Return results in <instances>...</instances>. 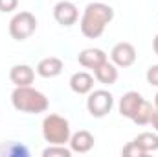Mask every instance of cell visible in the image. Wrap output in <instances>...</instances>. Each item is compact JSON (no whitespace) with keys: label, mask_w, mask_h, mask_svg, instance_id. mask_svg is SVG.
I'll return each instance as SVG.
<instances>
[{"label":"cell","mask_w":158,"mask_h":157,"mask_svg":"<svg viewBox=\"0 0 158 157\" xmlns=\"http://www.w3.org/2000/svg\"><path fill=\"white\" fill-rule=\"evenodd\" d=\"M114 19V9L109 4L103 2H90L81 17V34L88 39H98L103 35L105 28L112 22Z\"/></svg>","instance_id":"6da1fadb"},{"label":"cell","mask_w":158,"mask_h":157,"mask_svg":"<svg viewBox=\"0 0 158 157\" xmlns=\"http://www.w3.org/2000/svg\"><path fill=\"white\" fill-rule=\"evenodd\" d=\"M11 104L17 111L20 113H28V115H39L44 113L50 105L46 94H42L40 91L33 89L31 85L26 87H15V91L11 92Z\"/></svg>","instance_id":"7a4b0ae2"},{"label":"cell","mask_w":158,"mask_h":157,"mask_svg":"<svg viewBox=\"0 0 158 157\" xmlns=\"http://www.w3.org/2000/svg\"><path fill=\"white\" fill-rule=\"evenodd\" d=\"M42 137L48 144H68L72 137L70 122L55 113L46 115L42 120Z\"/></svg>","instance_id":"3957f363"},{"label":"cell","mask_w":158,"mask_h":157,"mask_svg":"<svg viewBox=\"0 0 158 157\" xmlns=\"http://www.w3.org/2000/svg\"><path fill=\"white\" fill-rule=\"evenodd\" d=\"M37 30V19L30 11H19L9 20V35L15 41H26Z\"/></svg>","instance_id":"277c9868"},{"label":"cell","mask_w":158,"mask_h":157,"mask_svg":"<svg viewBox=\"0 0 158 157\" xmlns=\"http://www.w3.org/2000/svg\"><path fill=\"white\" fill-rule=\"evenodd\" d=\"M114 105V96L105 91V89H98V91H90L88 98H86V111L90 113V117L94 118H103L112 111Z\"/></svg>","instance_id":"5b68a950"},{"label":"cell","mask_w":158,"mask_h":157,"mask_svg":"<svg viewBox=\"0 0 158 157\" xmlns=\"http://www.w3.org/2000/svg\"><path fill=\"white\" fill-rule=\"evenodd\" d=\"M136 57H138V54H136L134 44H131L127 41H121L118 44H114L112 50H110V61L119 69L132 67L136 63Z\"/></svg>","instance_id":"8992f818"},{"label":"cell","mask_w":158,"mask_h":157,"mask_svg":"<svg viewBox=\"0 0 158 157\" xmlns=\"http://www.w3.org/2000/svg\"><path fill=\"white\" fill-rule=\"evenodd\" d=\"M53 19L61 24V26H74L79 19V11H77V6L72 2V0H61L55 4L53 7Z\"/></svg>","instance_id":"52a82bcc"},{"label":"cell","mask_w":158,"mask_h":157,"mask_svg":"<svg viewBox=\"0 0 158 157\" xmlns=\"http://www.w3.org/2000/svg\"><path fill=\"white\" fill-rule=\"evenodd\" d=\"M143 100H145V98H143L138 91H129V92H125V94L119 98V115L132 120V117L136 115V111H138V107L142 105Z\"/></svg>","instance_id":"ba28073f"},{"label":"cell","mask_w":158,"mask_h":157,"mask_svg":"<svg viewBox=\"0 0 158 157\" xmlns=\"http://www.w3.org/2000/svg\"><path fill=\"white\" fill-rule=\"evenodd\" d=\"M109 57H107V54L101 50V48H85V50H81L77 56V61L81 67H85V69H90V70H94V69H98L103 61H107Z\"/></svg>","instance_id":"9c48e42d"},{"label":"cell","mask_w":158,"mask_h":157,"mask_svg":"<svg viewBox=\"0 0 158 157\" xmlns=\"http://www.w3.org/2000/svg\"><path fill=\"white\" fill-rule=\"evenodd\" d=\"M64 69V63L63 59L55 57V56H50V57H44L37 63V74L40 78H57Z\"/></svg>","instance_id":"30bf717a"},{"label":"cell","mask_w":158,"mask_h":157,"mask_svg":"<svg viewBox=\"0 0 158 157\" xmlns=\"http://www.w3.org/2000/svg\"><path fill=\"white\" fill-rule=\"evenodd\" d=\"M94 142H96L94 135L90 131H86V129H79L76 133H72V137L68 141L72 152H76V154H86V152H90L94 148Z\"/></svg>","instance_id":"8fae6325"},{"label":"cell","mask_w":158,"mask_h":157,"mask_svg":"<svg viewBox=\"0 0 158 157\" xmlns=\"http://www.w3.org/2000/svg\"><path fill=\"white\" fill-rule=\"evenodd\" d=\"M9 79L15 87H26L31 85L35 79V70L30 65H15L9 70Z\"/></svg>","instance_id":"7c38bea8"},{"label":"cell","mask_w":158,"mask_h":157,"mask_svg":"<svg viewBox=\"0 0 158 157\" xmlns=\"http://www.w3.org/2000/svg\"><path fill=\"white\" fill-rule=\"evenodd\" d=\"M70 89L76 94H88L94 89V76L86 70L74 72L72 78H70Z\"/></svg>","instance_id":"4fadbf2b"},{"label":"cell","mask_w":158,"mask_h":157,"mask_svg":"<svg viewBox=\"0 0 158 157\" xmlns=\"http://www.w3.org/2000/svg\"><path fill=\"white\" fill-rule=\"evenodd\" d=\"M94 78L98 79L103 85H114L118 81L119 74H118V67L112 61H103L98 69H94Z\"/></svg>","instance_id":"5bb4252c"},{"label":"cell","mask_w":158,"mask_h":157,"mask_svg":"<svg viewBox=\"0 0 158 157\" xmlns=\"http://www.w3.org/2000/svg\"><path fill=\"white\" fill-rule=\"evenodd\" d=\"M134 142L145 152V154H151V152H156L158 150V133H153V131H143L140 133Z\"/></svg>","instance_id":"9a60e30c"},{"label":"cell","mask_w":158,"mask_h":157,"mask_svg":"<svg viewBox=\"0 0 158 157\" xmlns=\"http://www.w3.org/2000/svg\"><path fill=\"white\" fill-rule=\"evenodd\" d=\"M153 111H155L153 104H149L147 100H143V102H142V105L138 107L136 115L132 117V122H134V124H138V126H147V124L151 122Z\"/></svg>","instance_id":"2e32d148"},{"label":"cell","mask_w":158,"mask_h":157,"mask_svg":"<svg viewBox=\"0 0 158 157\" xmlns=\"http://www.w3.org/2000/svg\"><path fill=\"white\" fill-rule=\"evenodd\" d=\"M72 148H66V144H50L42 150V157H72Z\"/></svg>","instance_id":"e0dca14e"},{"label":"cell","mask_w":158,"mask_h":157,"mask_svg":"<svg viewBox=\"0 0 158 157\" xmlns=\"http://www.w3.org/2000/svg\"><path fill=\"white\" fill-rule=\"evenodd\" d=\"M121 154H123V155H129V157H145V155H147V154H145V152H143L136 142H134V141H132V142H129L127 146H123Z\"/></svg>","instance_id":"ac0fdd59"},{"label":"cell","mask_w":158,"mask_h":157,"mask_svg":"<svg viewBox=\"0 0 158 157\" xmlns=\"http://www.w3.org/2000/svg\"><path fill=\"white\" fill-rule=\"evenodd\" d=\"M145 78H147V83H149V85L158 87V65H151V67L147 69Z\"/></svg>","instance_id":"d6986e66"},{"label":"cell","mask_w":158,"mask_h":157,"mask_svg":"<svg viewBox=\"0 0 158 157\" xmlns=\"http://www.w3.org/2000/svg\"><path fill=\"white\" fill-rule=\"evenodd\" d=\"M19 6V0H0V11L2 13H11Z\"/></svg>","instance_id":"ffe728a7"},{"label":"cell","mask_w":158,"mask_h":157,"mask_svg":"<svg viewBox=\"0 0 158 157\" xmlns=\"http://www.w3.org/2000/svg\"><path fill=\"white\" fill-rule=\"evenodd\" d=\"M151 126H153V129L158 133V109L155 107V111H153V117H151V122H149Z\"/></svg>","instance_id":"44dd1931"},{"label":"cell","mask_w":158,"mask_h":157,"mask_svg":"<svg viewBox=\"0 0 158 157\" xmlns=\"http://www.w3.org/2000/svg\"><path fill=\"white\" fill-rule=\"evenodd\" d=\"M153 48H155V54L158 56V34L155 35V39H153Z\"/></svg>","instance_id":"7402d4cb"},{"label":"cell","mask_w":158,"mask_h":157,"mask_svg":"<svg viewBox=\"0 0 158 157\" xmlns=\"http://www.w3.org/2000/svg\"><path fill=\"white\" fill-rule=\"evenodd\" d=\"M155 107L158 109V92H156V96H155Z\"/></svg>","instance_id":"603a6c76"},{"label":"cell","mask_w":158,"mask_h":157,"mask_svg":"<svg viewBox=\"0 0 158 157\" xmlns=\"http://www.w3.org/2000/svg\"><path fill=\"white\" fill-rule=\"evenodd\" d=\"M72 2H74V0H72Z\"/></svg>","instance_id":"cb8c5ba5"}]
</instances>
